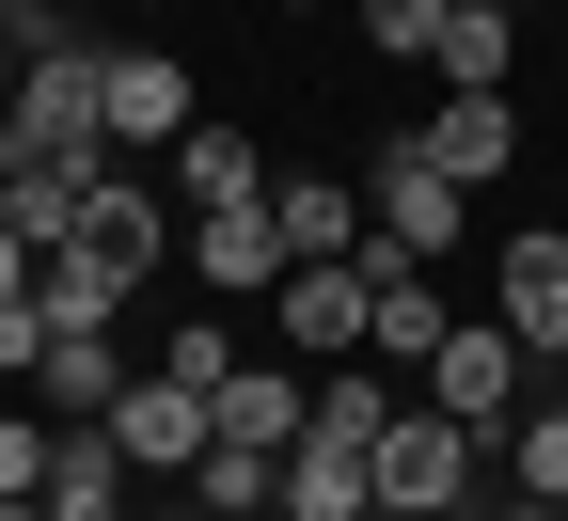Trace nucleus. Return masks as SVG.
Instances as JSON below:
<instances>
[{
    "label": "nucleus",
    "mask_w": 568,
    "mask_h": 521,
    "mask_svg": "<svg viewBox=\"0 0 568 521\" xmlns=\"http://www.w3.org/2000/svg\"><path fill=\"white\" fill-rule=\"evenodd\" d=\"M0 521H48V505H0Z\"/></svg>",
    "instance_id": "nucleus-28"
},
{
    "label": "nucleus",
    "mask_w": 568,
    "mask_h": 521,
    "mask_svg": "<svg viewBox=\"0 0 568 521\" xmlns=\"http://www.w3.org/2000/svg\"><path fill=\"white\" fill-rule=\"evenodd\" d=\"M474 459H489V442L410 395V411L379 427V459H364V474H379V521H458V505H474Z\"/></svg>",
    "instance_id": "nucleus-4"
},
{
    "label": "nucleus",
    "mask_w": 568,
    "mask_h": 521,
    "mask_svg": "<svg viewBox=\"0 0 568 521\" xmlns=\"http://www.w3.org/2000/svg\"><path fill=\"white\" fill-rule=\"evenodd\" d=\"M506 474H521V490H537V505H568V395H552V411H521V427H506Z\"/></svg>",
    "instance_id": "nucleus-20"
},
{
    "label": "nucleus",
    "mask_w": 568,
    "mask_h": 521,
    "mask_svg": "<svg viewBox=\"0 0 568 521\" xmlns=\"http://www.w3.org/2000/svg\"><path fill=\"white\" fill-rule=\"evenodd\" d=\"M17 284H32V238H17V221H0V301H17Z\"/></svg>",
    "instance_id": "nucleus-24"
},
{
    "label": "nucleus",
    "mask_w": 568,
    "mask_h": 521,
    "mask_svg": "<svg viewBox=\"0 0 568 521\" xmlns=\"http://www.w3.org/2000/svg\"><path fill=\"white\" fill-rule=\"evenodd\" d=\"M284 17H332V0H284Z\"/></svg>",
    "instance_id": "nucleus-27"
},
{
    "label": "nucleus",
    "mask_w": 568,
    "mask_h": 521,
    "mask_svg": "<svg viewBox=\"0 0 568 521\" xmlns=\"http://www.w3.org/2000/svg\"><path fill=\"white\" fill-rule=\"evenodd\" d=\"M0 111H17V48H0Z\"/></svg>",
    "instance_id": "nucleus-26"
},
{
    "label": "nucleus",
    "mask_w": 568,
    "mask_h": 521,
    "mask_svg": "<svg viewBox=\"0 0 568 521\" xmlns=\"http://www.w3.org/2000/svg\"><path fill=\"white\" fill-rule=\"evenodd\" d=\"M80 190H95V174H63V159H17V174H0V221L32 238V269H48L63 238H80Z\"/></svg>",
    "instance_id": "nucleus-18"
},
{
    "label": "nucleus",
    "mask_w": 568,
    "mask_h": 521,
    "mask_svg": "<svg viewBox=\"0 0 568 521\" xmlns=\"http://www.w3.org/2000/svg\"><path fill=\"white\" fill-rule=\"evenodd\" d=\"M174 190H190V221H205V206H268V142L190 127V142H174Z\"/></svg>",
    "instance_id": "nucleus-16"
},
{
    "label": "nucleus",
    "mask_w": 568,
    "mask_h": 521,
    "mask_svg": "<svg viewBox=\"0 0 568 521\" xmlns=\"http://www.w3.org/2000/svg\"><path fill=\"white\" fill-rule=\"evenodd\" d=\"M63 253H95L111 284H142V269L174 253V206L142 190V174H95V190H80V238H63Z\"/></svg>",
    "instance_id": "nucleus-9"
},
{
    "label": "nucleus",
    "mask_w": 568,
    "mask_h": 521,
    "mask_svg": "<svg viewBox=\"0 0 568 521\" xmlns=\"http://www.w3.org/2000/svg\"><path fill=\"white\" fill-rule=\"evenodd\" d=\"M489 317H506L537 363H568V238H506L489 253Z\"/></svg>",
    "instance_id": "nucleus-10"
},
{
    "label": "nucleus",
    "mask_w": 568,
    "mask_h": 521,
    "mask_svg": "<svg viewBox=\"0 0 568 521\" xmlns=\"http://www.w3.org/2000/svg\"><path fill=\"white\" fill-rule=\"evenodd\" d=\"M268 221H284V269H332L364 206H347V174H268Z\"/></svg>",
    "instance_id": "nucleus-17"
},
{
    "label": "nucleus",
    "mask_w": 568,
    "mask_h": 521,
    "mask_svg": "<svg viewBox=\"0 0 568 521\" xmlns=\"http://www.w3.org/2000/svg\"><path fill=\"white\" fill-rule=\"evenodd\" d=\"M347 17H364V48L426 63V48H443V17H458V0H347Z\"/></svg>",
    "instance_id": "nucleus-21"
},
{
    "label": "nucleus",
    "mask_w": 568,
    "mask_h": 521,
    "mask_svg": "<svg viewBox=\"0 0 568 521\" xmlns=\"http://www.w3.org/2000/svg\"><path fill=\"white\" fill-rule=\"evenodd\" d=\"M0 174H17V142H0Z\"/></svg>",
    "instance_id": "nucleus-30"
},
{
    "label": "nucleus",
    "mask_w": 568,
    "mask_h": 521,
    "mask_svg": "<svg viewBox=\"0 0 568 521\" xmlns=\"http://www.w3.org/2000/svg\"><path fill=\"white\" fill-rule=\"evenodd\" d=\"M395 142H426V159H443L458 190H506V159H521V111L506 96H443L426 127H395Z\"/></svg>",
    "instance_id": "nucleus-12"
},
{
    "label": "nucleus",
    "mask_w": 568,
    "mask_h": 521,
    "mask_svg": "<svg viewBox=\"0 0 568 521\" xmlns=\"http://www.w3.org/2000/svg\"><path fill=\"white\" fill-rule=\"evenodd\" d=\"M489 521H568V505H537V490H506V505H489Z\"/></svg>",
    "instance_id": "nucleus-25"
},
{
    "label": "nucleus",
    "mask_w": 568,
    "mask_h": 521,
    "mask_svg": "<svg viewBox=\"0 0 568 521\" xmlns=\"http://www.w3.org/2000/svg\"><path fill=\"white\" fill-rule=\"evenodd\" d=\"M0 142H17V159H63V174H95V142H111V48L17 63V111H0Z\"/></svg>",
    "instance_id": "nucleus-1"
},
{
    "label": "nucleus",
    "mask_w": 568,
    "mask_h": 521,
    "mask_svg": "<svg viewBox=\"0 0 568 521\" xmlns=\"http://www.w3.org/2000/svg\"><path fill=\"white\" fill-rule=\"evenodd\" d=\"M364 221H379V253H410V269H458V238H474V190L426 159V142H379V159H364Z\"/></svg>",
    "instance_id": "nucleus-2"
},
{
    "label": "nucleus",
    "mask_w": 568,
    "mask_h": 521,
    "mask_svg": "<svg viewBox=\"0 0 568 521\" xmlns=\"http://www.w3.org/2000/svg\"><path fill=\"white\" fill-rule=\"evenodd\" d=\"M205 442H222V411H205L190 380H126V395H111V459H126V474H190Z\"/></svg>",
    "instance_id": "nucleus-6"
},
{
    "label": "nucleus",
    "mask_w": 568,
    "mask_h": 521,
    "mask_svg": "<svg viewBox=\"0 0 568 521\" xmlns=\"http://www.w3.org/2000/svg\"><path fill=\"white\" fill-rule=\"evenodd\" d=\"M205 411H222V442H253V459H284V442L316 427V380H301V363H237V380L205 395Z\"/></svg>",
    "instance_id": "nucleus-14"
},
{
    "label": "nucleus",
    "mask_w": 568,
    "mask_h": 521,
    "mask_svg": "<svg viewBox=\"0 0 568 521\" xmlns=\"http://www.w3.org/2000/svg\"><path fill=\"white\" fill-rule=\"evenodd\" d=\"M364 332H379V269L364 253L284 269V348H301V363H364Z\"/></svg>",
    "instance_id": "nucleus-5"
},
{
    "label": "nucleus",
    "mask_w": 568,
    "mask_h": 521,
    "mask_svg": "<svg viewBox=\"0 0 568 521\" xmlns=\"http://www.w3.org/2000/svg\"><path fill=\"white\" fill-rule=\"evenodd\" d=\"M379 442H332V427H301L284 442V521H379Z\"/></svg>",
    "instance_id": "nucleus-11"
},
{
    "label": "nucleus",
    "mask_w": 568,
    "mask_h": 521,
    "mask_svg": "<svg viewBox=\"0 0 568 521\" xmlns=\"http://www.w3.org/2000/svg\"><path fill=\"white\" fill-rule=\"evenodd\" d=\"M364 269H379V332H364V363H379V380H426V363H443V332H458L443 269H410V253H364Z\"/></svg>",
    "instance_id": "nucleus-7"
},
{
    "label": "nucleus",
    "mask_w": 568,
    "mask_h": 521,
    "mask_svg": "<svg viewBox=\"0 0 568 521\" xmlns=\"http://www.w3.org/2000/svg\"><path fill=\"white\" fill-rule=\"evenodd\" d=\"M0 48H17V63H63V48H80V17H63V0H0Z\"/></svg>",
    "instance_id": "nucleus-23"
},
{
    "label": "nucleus",
    "mask_w": 568,
    "mask_h": 521,
    "mask_svg": "<svg viewBox=\"0 0 568 521\" xmlns=\"http://www.w3.org/2000/svg\"><path fill=\"white\" fill-rule=\"evenodd\" d=\"M190 505H205V521H284V459H253V442H205V459H190Z\"/></svg>",
    "instance_id": "nucleus-19"
},
{
    "label": "nucleus",
    "mask_w": 568,
    "mask_h": 521,
    "mask_svg": "<svg viewBox=\"0 0 568 521\" xmlns=\"http://www.w3.org/2000/svg\"><path fill=\"white\" fill-rule=\"evenodd\" d=\"M126 17H159V0H126Z\"/></svg>",
    "instance_id": "nucleus-29"
},
{
    "label": "nucleus",
    "mask_w": 568,
    "mask_h": 521,
    "mask_svg": "<svg viewBox=\"0 0 568 521\" xmlns=\"http://www.w3.org/2000/svg\"><path fill=\"white\" fill-rule=\"evenodd\" d=\"M205 96H190V63L174 48H111V142H190Z\"/></svg>",
    "instance_id": "nucleus-13"
},
{
    "label": "nucleus",
    "mask_w": 568,
    "mask_h": 521,
    "mask_svg": "<svg viewBox=\"0 0 568 521\" xmlns=\"http://www.w3.org/2000/svg\"><path fill=\"white\" fill-rule=\"evenodd\" d=\"M521 363H537V348H521L506 317H458V332H443V363H426L410 395L443 411V427H474V442H506V427L537 411V395H521Z\"/></svg>",
    "instance_id": "nucleus-3"
},
{
    "label": "nucleus",
    "mask_w": 568,
    "mask_h": 521,
    "mask_svg": "<svg viewBox=\"0 0 568 521\" xmlns=\"http://www.w3.org/2000/svg\"><path fill=\"white\" fill-rule=\"evenodd\" d=\"M426 63H443V96H506V63H521V17H506V0H458Z\"/></svg>",
    "instance_id": "nucleus-15"
},
{
    "label": "nucleus",
    "mask_w": 568,
    "mask_h": 521,
    "mask_svg": "<svg viewBox=\"0 0 568 521\" xmlns=\"http://www.w3.org/2000/svg\"><path fill=\"white\" fill-rule=\"evenodd\" d=\"M190 284L205 301H284V221L268 206H205L190 221Z\"/></svg>",
    "instance_id": "nucleus-8"
},
{
    "label": "nucleus",
    "mask_w": 568,
    "mask_h": 521,
    "mask_svg": "<svg viewBox=\"0 0 568 521\" xmlns=\"http://www.w3.org/2000/svg\"><path fill=\"white\" fill-rule=\"evenodd\" d=\"M48 442H63L48 411H0V505H32V490H48Z\"/></svg>",
    "instance_id": "nucleus-22"
},
{
    "label": "nucleus",
    "mask_w": 568,
    "mask_h": 521,
    "mask_svg": "<svg viewBox=\"0 0 568 521\" xmlns=\"http://www.w3.org/2000/svg\"><path fill=\"white\" fill-rule=\"evenodd\" d=\"M506 17H521V0H506Z\"/></svg>",
    "instance_id": "nucleus-31"
}]
</instances>
